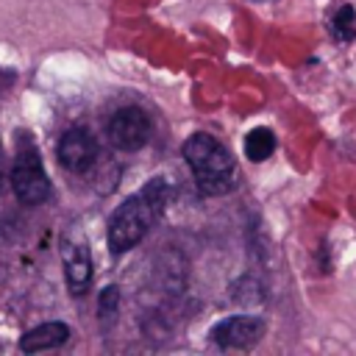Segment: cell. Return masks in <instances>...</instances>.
<instances>
[{
	"instance_id": "cell-1",
	"label": "cell",
	"mask_w": 356,
	"mask_h": 356,
	"mask_svg": "<svg viewBox=\"0 0 356 356\" xmlns=\"http://www.w3.org/2000/svg\"><path fill=\"white\" fill-rule=\"evenodd\" d=\"M184 159L195 172L203 195H225L234 186V161L228 150L209 134H195L184 145Z\"/></svg>"
},
{
	"instance_id": "cell-2",
	"label": "cell",
	"mask_w": 356,
	"mask_h": 356,
	"mask_svg": "<svg viewBox=\"0 0 356 356\" xmlns=\"http://www.w3.org/2000/svg\"><path fill=\"white\" fill-rule=\"evenodd\" d=\"M161 214L142 197V195H131L128 200H122L111 220H108V248L111 253H125L131 250L153 225V220H159Z\"/></svg>"
},
{
	"instance_id": "cell-3",
	"label": "cell",
	"mask_w": 356,
	"mask_h": 356,
	"mask_svg": "<svg viewBox=\"0 0 356 356\" xmlns=\"http://www.w3.org/2000/svg\"><path fill=\"white\" fill-rule=\"evenodd\" d=\"M11 189L28 206H36V203L47 200L50 181H47V172H44L42 159H39L33 145H25V142L19 145V150L14 156V164H11Z\"/></svg>"
},
{
	"instance_id": "cell-4",
	"label": "cell",
	"mask_w": 356,
	"mask_h": 356,
	"mask_svg": "<svg viewBox=\"0 0 356 356\" xmlns=\"http://www.w3.org/2000/svg\"><path fill=\"white\" fill-rule=\"evenodd\" d=\"M150 136L147 114L136 106L120 108L108 122V139L117 150H139Z\"/></svg>"
},
{
	"instance_id": "cell-5",
	"label": "cell",
	"mask_w": 356,
	"mask_h": 356,
	"mask_svg": "<svg viewBox=\"0 0 356 356\" xmlns=\"http://www.w3.org/2000/svg\"><path fill=\"white\" fill-rule=\"evenodd\" d=\"M58 161L70 172H86L97 161V142L86 128H70L58 142Z\"/></svg>"
},
{
	"instance_id": "cell-6",
	"label": "cell",
	"mask_w": 356,
	"mask_h": 356,
	"mask_svg": "<svg viewBox=\"0 0 356 356\" xmlns=\"http://www.w3.org/2000/svg\"><path fill=\"white\" fill-rule=\"evenodd\" d=\"M261 334H264V323L259 317H250V314L225 317L222 323H217L211 328V339L220 348H248V345L259 342Z\"/></svg>"
},
{
	"instance_id": "cell-7",
	"label": "cell",
	"mask_w": 356,
	"mask_h": 356,
	"mask_svg": "<svg viewBox=\"0 0 356 356\" xmlns=\"http://www.w3.org/2000/svg\"><path fill=\"white\" fill-rule=\"evenodd\" d=\"M61 259H64V273H67V284L70 289L86 292L89 281H92V259H89V248L81 242H67L61 248Z\"/></svg>"
},
{
	"instance_id": "cell-8",
	"label": "cell",
	"mask_w": 356,
	"mask_h": 356,
	"mask_svg": "<svg viewBox=\"0 0 356 356\" xmlns=\"http://www.w3.org/2000/svg\"><path fill=\"white\" fill-rule=\"evenodd\" d=\"M67 337H70V328L64 323H42V325L31 328L28 334H22L19 348L25 353H39V350H50V348L64 345Z\"/></svg>"
},
{
	"instance_id": "cell-9",
	"label": "cell",
	"mask_w": 356,
	"mask_h": 356,
	"mask_svg": "<svg viewBox=\"0 0 356 356\" xmlns=\"http://www.w3.org/2000/svg\"><path fill=\"white\" fill-rule=\"evenodd\" d=\"M273 150H275V136L270 128H253L245 136V156L250 161H264Z\"/></svg>"
},
{
	"instance_id": "cell-10",
	"label": "cell",
	"mask_w": 356,
	"mask_h": 356,
	"mask_svg": "<svg viewBox=\"0 0 356 356\" xmlns=\"http://www.w3.org/2000/svg\"><path fill=\"white\" fill-rule=\"evenodd\" d=\"M334 33H337V39H353V33H356V11L350 8V6H342L339 11H337V17H334Z\"/></svg>"
},
{
	"instance_id": "cell-11",
	"label": "cell",
	"mask_w": 356,
	"mask_h": 356,
	"mask_svg": "<svg viewBox=\"0 0 356 356\" xmlns=\"http://www.w3.org/2000/svg\"><path fill=\"white\" fill-rule=\"evenodd\" d=\"M117 309H120V292H117V286H106V289L100 292V300H97V314H100V320L111 323V320L117 317Z\"/></svg>"
}]
</instances>
